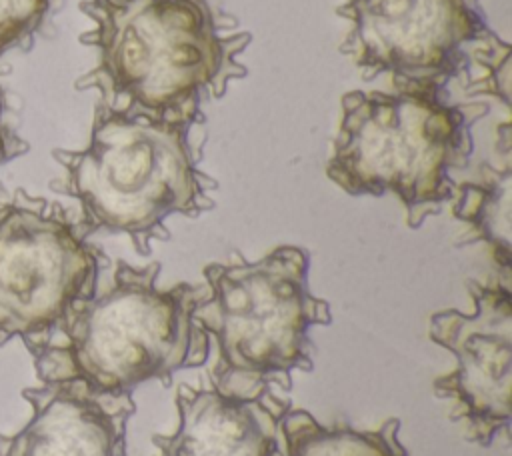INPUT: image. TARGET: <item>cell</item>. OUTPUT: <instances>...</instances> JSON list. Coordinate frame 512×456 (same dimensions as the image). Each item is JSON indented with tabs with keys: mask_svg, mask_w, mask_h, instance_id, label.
Wrapping results in <instances>:
<instances>
[{
	"mask_svg": "<svg viewBox=\"0 0 512 456\" xmlns=\"http://www.w3.org/2000/svg\"><path fill=\"white\" fill-rule=\"evenodd\" d=\"M80 10L92 20L80 42L96 50V64L74 88L98 92L110 110L200 112L248 76L240 54L252 34L210 0H82Z\"/></svg>",
	"mask_w": 512,
	"mask_h": 456,
	"instance_id": "obj_1",
	"label": "cell"
},
{
	"mask_svg": "<svg viewBox=\"0 0 512 456\" xmlns=\"http://www.w3.org/2000/svg\"><path fill=\"white\" fill-rule=\"evenodd\" d=\"M204 124L202 110L150 116L96 102L88 144L52 152L64 178L50 188L80 204L76 224L86 238L126 234L148 256L154 240H170L166 218H196L216 204L218 182L200 170Z\"/></svg>",
	"mask_w": 512,
	"mask_h": 456,
	"instance_id": "obj_2",
	"label": "cell"
},
{
	"mask_svg": "<svg viewBox=\"0 0 512 456\" xmlns=\"http://www.w3.org/2000/svg\"><path fill=\"white\" fill-rule=\"evenodd\" d=\"M162 266L118 260L112 280L76 300L40 340L28 344L40 382L80 380L102 392H132L156 380L172 386L178 370L204 366L210 336L194 320L206 286H158Z\"/></svg>",
	"mask_w": 512,
	"mask_h": 456,
	"instance_id": "obj_3",
	"label": "cell"
},
{
	"mask_svg": "<svg viewBox=\"0 0 512 456\" xmlns=\"http://www.w3.org/2000/svg\"><path fill=\"white\" fill-rule=\"evenodd\" d=\"M340 106L328 180L350 196L394 194L410 230L454 198L450 174L468 166L472 126L488 114L484 102L448 104L440 92L352 90Z\"/></svg>",
	"mask_w": 512,
	"mask_h": 456,
	"instance_id": "obj_4",
	"label": "cell"
},
{
	"mask_svg": "<svg viewBox=\"0 0 512 456\" xmlns=\"http://www.w3.org/2000/svg\"><path fill=\"white\" fill-rule=\"evenodd\" d=\"M310 254L278 246L250 262L236 254L202 270L204 294L194 320L216 342L212 388L230 398L290 392L292 372L314 370L312 326L332 324V310L308 284Z\"/></svg>",
	"mask_w": 512,
	"mask_h": 456,
	"instance_id": "obj_5",
	"label": "cell"
},
{
	"mask_svg": "<svg viewBox=\"0 0 512 456\" xmlns=\"http://www.w3.org/2000/svg\"><path fill=\"white\" fill-rule=\"evenodd\" d=\"M106 264L62 204L16 188L0 204V346L46 336L96 290Z\"/></svg>",
	"mask_w": 512,
	"mask_h": 456,
	"instance_id": "obj_6",
	"label": "cell"
},
{
	"mask_svg": "<svg viewBox=\"0 0 512 456\" xmlns=\"http://www.w3.org/2000/svg\"><path fill=\"white\" fill-rule=\"evenodd\" d=\"M478 0H346L336 8L350 30L340 54L366 80L390 74L396 92H442L470 76L472 44L502 42L484 22Z\"/></svg>",
	"mask_w": 512,
	"mask_h": 456,
	"instance_id": "obj_7",
	"label": "cell"
},
{
	"mask_svg": "<svg viewBox=\"0 0 512 456\" xmlns=\"http://www.w3.org/2000/svg\"><path fill=\"white\" fill-rule=\"evenodd\" d=\"M472 310H438L428 318V338L454 354L456 366L432 382L434 396L450 402L448 420L464 438L488 448L510 438L512 294L502 280L466 282Z\"/></svg>",
	"mask_w": 512,
	"mask_h": 456,
	"instance_id": "obj_8",
	"label": "cell"
},
{
	"mask_svg": "<svg viewBox=\"0 0 512 456\" xmlns=\"http://www.w3.org/2000/svg\"><path fill=\"white\" fill-rule=\"evenodd\" d=\"M22 398L32 416L18 432L0 434V456H126L132 392L64 380L24 388Z\"/></svg>",
	"mask_w": 512,
	"mask_h": 456,
	"instance_id": "obj_9",
	"label": "cell"
},
{
	"mask_svg": "<svg viewBox=\"0 0 512 456\" xmlns=\"http://www.w3.org/2000/svg\"><path fill=\"white\" fill-rule=\"evenodd\" d=\"M174 404L178 424L170 434L152 436L156 456H282L280 418L290 400L272 390L230 398L180 384Z\"/></svg>",
	"mask_w": 512,
	"mask_h": 456,
	"instance_id": "obj_10",
	"label": "cell"
},
{
	"mask_svg": "<svg viewBox=\"0 0 512 456\" xmlns=\"http://www.w3.org/2000/svg\"><path fill=\"white\" fill-rule=\"evenodd\" d=\"M452 214L468 226L454 246H470L484 242L490 248L492 260L504 284L510 286L512 244H510V214H512V166L510 154L502 166L482 162L480 178L456 184Z\"/></svg>",
	"mask_w": 512,
	"mask_h": 456,
	"instance_id": "obj_11",
	"label": "cell"
},
{
	"mask_svg": "<svg viewBox=\"0 0 512 456\" xmlns=\"http://www.w3.org/2000/svg\"><path fill=\"white\" fill-rule=\"evenodd\" d=\"M402 422L384 420L378 428L320 424L308 410L288 408L280 418L282 456H410L398 438Z\"/></svg>",
	"mask_w": 512,
	"mask_h": 456,
	"instance_id": "obj_12",
	"label": "cell"
},
{
	"mask_svg": "<svg viewBox=\"0 0 512 456\" xmlns=\"http://www.w3.org/2000/svg\"><path fill=\"white\" fill-rule=\"evenodd\" d=\"M54 0H0V56L28 50L44 26Z\"/></svg>",
	"mask_w": 512,
	"mask_h": 456,
	"instance_id": "obj_13",
	"label": "cell"
},
{
	"mask_svg": "<svg viewBox=\"0 0 512 456\" xmlns=\"http://www.w3.org/2000/svg\"><path fill=\"white\" fill-rule=\"evenodd\" d=\"M28 142L16 132L12 122L8 120V106H6V94L0 84V166L26 154Z\"/></svg>",
	"mask_w": 512,
	"mask_h": 456,
	"instance_id": "obj_14",
	"label": "cell"
}]
</instances>
